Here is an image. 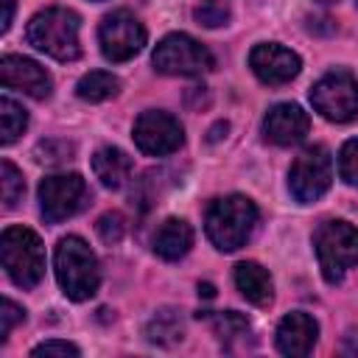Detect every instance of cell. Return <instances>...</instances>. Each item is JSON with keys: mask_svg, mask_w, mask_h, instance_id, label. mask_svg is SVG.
<instances>
[{"mask_svg": "<svg viewBox=\"0 0 358 358\" xmlns=\"http://www.w3.org/2000/svg\"><path fill=\"white\" fill-rule=\"evenodd\" d=\"M316 336H319L316 319L308 316V313H302V310H294V313H288V316L277 324L274 341H277V350H280L282 355H288V358H302V355H308V352L313 350Z\"/></svg>", "mask_w": 358, "mask_h": 358, "instance_id": "obj_15", "label": "cell"}, {"mask_svg": "<svg viewBox=\"0 0 358 358\" xmlns=\"http://www.w3.org/2000/svg\"><path fill=\"white\" fill-rule=\"evenodd\" d=\"M249 67L263 84L280 87V84H288L291 78H296L302 62H299V56L294 50H288V48H282L277 42H263V45L252 48Z\"/></svg>", "mask_w": 358, "mask_h": 358, "instance_id": "obj_12", "label": "cell"}, {"mask_svg": "<svg viewBox=\"0 0 358 358\" xmlns=\"http://www.w3.org/2000/svg\"><path fill=\"white\" fill-rule=\"evenodd\" d=\"M25 126H28V115H25V109L20 106V103H14L11 98H0V143L3 145H8V143H14L22 131H25Z\"/></svg>", "mask_w": 358, "mask_h": 358, "instance_id": "obj_20", "label": "cell"}, {"mask_svg": "<svg viewBox=\"0 0 358 358\" xmlns=\"http://www.w3.org/2000/svg\"><path fill=\"white\" fill-rule=\"evenodd\" d=\"M0 81H3V87L20 90L36 101L48 98L53 90L50 73L42 64H36L34 59H25V56H14V53L0 59Z\"/></svg>", "mask_w": 358, "mask_h": 358, "instance_id": "obj_13", "label": "cell"}, {"mask_svg": "<svg viewBox=\"0 0 358 358\" xmlns=\"http://www.w3.org/2000/svg\"><path fill=\"white\" fill-rule=\"evenodd\" d=\"M98 39H101V53L109 62H129L143 50L145 28L131 11L120 8V11H112L101 20Z\"/></svg>", "mask_w": 358, "mask_h": 358, "instance_id": "obj_9", "label": "cell"}, {"mask_svg": "<svg viewBox=\"0 0 358 358\" xmlns=\"http://www.w3.org/2000/svg\"><path fill=\"white\" fill-rule=\"evenodd\" d=\"M126 232V224H123V215L120 213H106L98 218V235L103 243H117Z\"/></svg>", "mask_w": 358, "mask_h": 358, "instance_id": "obj_27", "label": "cell"}, {"mask_svg": "<svg viewBox=\"0 0 358 358\" xmlns=\"http://www.w3.org/2000/svg\"><path fill=\"white\" fill-rule=\"evenodd\" d=\"M0 257L3 268L20 288H34L45 274V249L34 229L28 227H8L0 238Z\"/></svg>", "mask_w": 358, "mask_h": 358, "instance_id": "obj_4", "label": "cell"}, {"mask_svg": "<svg viewBox=\"0 0 358 358\" xmlns=\"http://www.w3.org/2000/svg\"><path fill=\"white\" fill-rule=\"evenodd\" d=\"M330 179H333V159L324 145L305 148L288 171V187H291L294 199L302 204L322 199L330 187Z\"/></svg>", "mask_w": 358, "mask_h": 358, "instance_id": "obj_8", "label": "cell"}, {"mask_svg": "<svg viewBox=\"0 0 358 358\" xmlns=\"http://www.w3.org/2000/svg\"><path fill=\"white\" fill-rule=\"evenodd\" d=\"M255 224H257V207L252 199H246L241 193L215 199L204 215L207 238L221 252L241 249L249 241V235L255 232Z\"/></svg>", "mask_w": 358, "mask_h": 358, "instance_id": "obj_1", "label": "cell"}, {"mask_svg": "<svg viewBox=\"0 0 358 358\" xmlns=\"http://www.w3.org/2000/svg\"><path fill=\"white\" fill-rule=\"evenodd\" d=\"M213 327H215V336L229 347L232 341H246V336H252V327H249V322L241 316V313H235V310H224V313H215L213 316Z\"/></svg>", "mask_w": 358, "mask_h": 358, "instance_id": "obj_21", "label": "cell"}, {"mask_svg": "<svg viewBox=\"0 0 358 358\" xmlns=\"http://www.w3.org/2000/svg\"><path fill=\"white\" fill-rule=\"evenodd\" d=\"M87 204V182L78 173H53L39 182V210L45 221L59 224Z\"/></svg>", "mask_w": 358, "mask_h": 358, "instance_id": "obj_10", "label": "cell"}, {"mask_svg": "<svg viewBox=\"0 0 358 358\" xmlns=\"http://www.w3.org/2000/svg\"><path fill=\"white\" fill-rule=\"evenodd\" d=\"M25 319V310L20 305H14L11 299H3V313H0V341L8 338V333L14 330V324H20Z\"/></svg>", "mask_w": 358, "mask_h": 358, "instance_id": "obj_28", "label": "cell"}, {"mask_svg": "<svg viewBox=\"0 0 358 358\" xmlns=\"http://www.w3.org/2000/svg\"><path fill=\"white\" fill-rule=\"evenodd\" d=\"M199 294H204V296H213V285H199Z\"/></svg>", "mask_w": 358, "mask_h": 358, "instance_id": "obj_30", "label": "cell"}, {"mask_svg": "<svg viewBox=\"0 0 358 358\" xmlns=\"http://www.w3.org/2000/svg\"><path fill=\"white\" fill-rule=\"evenodd\" d=\"M34 358H76L78 355V347L70 344V341H59V338H50V341H42L31 350Z\"/></svg>", "mask_w": 358, "mask_h": 358, "instance_id": "obj_26", "label": "cell"}, {"mask_svg": "<svg viewBox=\"0 0 358 358\" xmlns=\"http://www.w3.org/2000/svg\"><path fill=\"white\" fill-rule=\"evenodd\" d=\"M190 246H193V229L182 218H168L154 232V252L162 260H179L190 252Z\"/></svg>", "mask_w": 358, "mask_h": 358, "instance_id": "obj_17", "label": "cell"}, {"mask_svg": "<svg viewBox=\"0 0 358 358\" xmlns=\"http://www.w3.org/2000/svg\"><path fill=\"white\" fill-rule=\"evenodd\" d=\"M182 123L168 112L148 109L134 120V145L148 157H168L182 145Z\"/></svg>", "mask_w": 358, "mask_h": 358, "instance_id": "obj_11", "label": "cell"}, {"mask_svg": "<svg viewBox=\"0 0 358 358\" xmlns=\"http://www.w3.org/2000/svg\"><path fill=\"white\" fill-rule=\"evenodd\" d=\"M338 173L347 185L358 187V137L347 140L338 151Z\"/></svg>", "mask_w": 358, "mask_h": 358, "instance_id": "obj_25", "label": "cell"}, {"mask_svg": "<svg viewBox=\"0 0 358 358\" xmlns=\"http://www.w3.org/2000/svg\"><path fill=\"white\" fill-rule=\"evenodd\" d=\"M319 3H338V0H319Z\"/></svg>", "mask_w": 358, "mask_h": 358, "instance_id": "obj_31", "label": "cell"}, {"mask_svg": "<svg viewBox=\"0 0 358 358\" xmlns=\"http://www.w3.org/2000/svg\"><path fill=\"white\" fill-rule=\"evenodd\" d=\"M0 187H3V207H6V210L17 207V201H20L22 193H25V179H22V173L14 168V162H8V159L0 162Z\"/></svg>", "mask_w": 358, "mask_h": 358, "instance_id": "obj_23", "label": "cell"}, {"mask_svg": "<svg viewBox=\"0 0 358 358\" xmlns=\"http://www.w3.org/2000/svg\"><path fill=\"white\" fill-rule=\"evenodd\" d=\"M308 129H310V117L296 103H277L266 112V120H263L266 140H271L277 145H294V143L305 140Z\"/></svg>", "mask_w": 358, "mask_h": 358, "instance_id": "obj_14", "label": "cell"}, {"mask_svg": "<svg viewBox=\"0 0 358 358\" xmlns=\"http://www.w3.org/2000/svg\"><path fill=\"white\" fill-rule=\"evenodd\" d=\"M313 249L327 282H338L347 268L358 266V227L347 221H324L313 232Z\"/></svg>", "mask_w": 358, "mask_h": 358, "instance_id": "obj_5", "label": "cell"}, {"mask_svg": "<svg viewBox=\"0 0 358 358\" xmlns=\"http://www.w3.org/2000/svg\"><path fill=\"white\" fill-rule=\"evenodd\" d=\"M53 263H56V280L67 299L84 302L98 291L101 285L98 257L78 235H67L56 243Z\"/></svg>", "mask_w": 358, "mask_h": 358, "instance_id": "obj_2", "label": "cell"}, {"mask_svg": "<svg viewBox=\"0 0 358 358\" xmlns=\"http://www.w3.org/2000/svg\"><path fill=\"white\" fill-rule=\"evenodd\" d=\"M11 20H14V0H3V22H0L3 34L11 28Z\"/></svg>", "mask_w": 358, "mask_h": 358, "instance_id": "obj_29", "label": "cell"}, {"mask_svg": "<svg viewBox=\"0 0 358 358\" xmlns=\"http://www.w3.org/2000/svg\"><path fill=\"white\" fill-rule=\"evenodd\" d=\"M76 92L81 101L101 103V101H109L120 92V81H117V76H112L106 70H92V73L81 76V81L76 84Z\"/></svg>", "mask_w": 358, "mask_h": 358, "instance_id": "obj_19", "label": "cell"}, {"mask_svg": "<svg viewBox=\"0 0 358 358\" xmlns=\"http://www.w3.org/2000/svg\"><path fill=\"white\" fill-rule=\"evenodd\" d=\"M148 338L154 344H176L182 341V322L173 316V310H162L148 324Z\"/></svg>", "mask_w": 358, "mask_h": 358, "instance_id": "obj_22", "label": "cell"}, {"mask_svg": "<svg viewBox=\"0 0 358 358\" xmlns=\"http://www.w3.org/2000/svg\"><path fill=\"white\" fill-rule=\"evenodd\" d=\"M154 67L165 76H201L213 67V53L187 34H168L154 50Z\"/></svg>", "mask_w": 358, "mask_h": 358, "instance_id": "obj_7", "label": "cell"}, {"mask_svg": "<svg viewBox=\"0 0 358 358\" xmlns=\"http://www.w3.org/2000/svg\"><path fill=\"white\" fill-rule=\"evenodd\" d=\"M193 17L204 28H221L229 22V6H227V0H204L201 6H196Z\"/></svg>", "mask_w": 358, "mask_h": 358, "instance_id": "obj_24", "label": "cell"}, {"mask_svg": "<svg viewBox=\"0 0 358 358\" xmlns=\"http://www.w3.org/2000/svg\"><path fill=\"white\" fill-rule=\"evenodd\" d=\"M313 109L330 123H350L358 117V81L347 70L322 76L310 90Z\"/></svg>", "mask_w": 358, "mask_h": 358, "instance_id": "obj_6", "label": "cell"}, {"mask_svg": "<svg viewBox=\"0 0 358 358\" xmlns=\"http://www.w3.org/2000/svg\"><path fill=\"white\" fill-rule=\"evenodd\" d=\"M78 28H81V20L76 11L53 6V8L34 14V20L28 22V42L39 53L56 62H73L81 53Z\"/></svg>", "mask_w": 358, "mask_h": 358, "instance_id": "obj_3", "label": "cell"}, {"mask_svg": "<svg viewBox=\"0 0 358 358\" xmlns=\"http://www.w3.org/2000/svg\"><path fill=\"white\" fill-rule=\"evenodd\" d=\"M235 285L243 294V299H249L257 308H266L274 299V282L260 263H252V260L238 263L235 266Z\"/></svg>", "mask_w": 358, "mask_h": 358, "instance_id": "obj_16", "label": "cell"}, {"mask_svg": "<svg viewBox=\"0 0 358 358\" xmlns=\"http://www.w3.org/2000/svg\"><path fill=\"white\" fill-rule=\"evenodd\" d=\"M355 3H358V0H355Z\"/></svg>", "mask_w": 358, "mask_h": 358, "instance_id": "obj_32", "label": "cell"}, {"mask_svg": "<svg viewBox=\"0 0 358 358\" xmlns=\"http://www.w3.org/2000/svg\"><path fill=\"white\" fill-rule=\"evenodd\" d=\"M92 171H95V176L101 179L103 187L117 190V187H123V185L129 182V176H131V159L126 157V151H120V148H115V145H103V148H98V151L92 154Z\"/></svg>", "mask_w": 358, "mask_h": 358, "instance_id": "obj_18", "label": "cell"}]
</instances>
